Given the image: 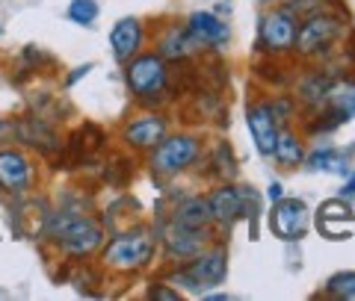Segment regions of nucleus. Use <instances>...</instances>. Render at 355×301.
I'll return each mask as SVG.
<instances>
[{
  "label": "nucleus",
  "instance_id": "c756f323",
  "mask_svg": "<svg viewBox=\"0 0 355 301\" xmlns=\"http://www.w3.org/2000/svg\"><path fill=\"white\" fill-rule=\"evenodd\" d=\"M92 69H95V65H92V62H86V65H80V69H74V71H71L69 77H65V86H74L77 80H80V77H86V74H89V71H92Z\"/></svg>",
  "mask_w": 355,
  "mask_h": 301
},
{
  "label": "nucleus",
  "instance_id": "423d86ee",
  "mask_svg": "<svg viewBox=\"0 0 355 301\" xmlns=\"http://www.w3.org/2000/svg\"><path fill=\"white\" fill-rule=\"evenodd\" d=\"M202 157L205 148L196 133H166V139L157 148L148 151V169L154 177L172 181V177L190 172Z\"/></svg>",
  "mask_w": 355,
  "mask_h": 301
},
{
  "label": "nucleus",
  "instance_id": "b1692460",
  "mask_svg": "<svg viewBox=\"0 0 355 301\" xmlns=\"http://www.w3.org/2000/svg\"><path fill=\"white\" fill-rule=\"evenodd\" d=\"M305 165L311 172H331V174H347V157L335 148H323L314 154H305Z\"/></svg>",
  "mask_w": 355,
  "mask_h": 301
},
{
  "label": "nucleus",
  "instance_id": "aec40b11",
  "mask_svg": "<svg viewBox=\"0 0 355 301\" xmlns=\"http://www.w3.org/2000/svg\"><path fill=\"white\" fill-rule=\"evenodd\" d=\"M166 221L184 225V228H214V216H210V207H207L205 195H190V198L178 201Z\"/></svg>",
  "mask_w": 355,
  "mask_h": 301
},
{
  "label": "nucleus",
  "instance_id": "2eb2a0df",
  "mask_svg": "<svg viewBox=\"0 0 355 301\" xmlns=\"http://www.w3.org/2000/svg\"><path fill=\"white\" fill-rule=\"evenodd\" d=\"M157 53L169 65L172 62L175 65H187V62H193V60L202 57L205 48L190 36L187 24H169L163 30V36L157 39Z\"/></svg>",
  "mask_w": 355,
  "mask_h": 301
},
{
  "label": "nucleus",
  "instance_id": "cd10ccee",
  "mask_svg": "<svg viewBox=\"0 0 355 301\" xmlns=\"http://www.w3.org/2000/svg\"><path fill=\"white\" fill-rule=\"evenodd\" d=\"M148 298H157V301H178L181 293H178V286H172L169 281H157L148 286Z\"/></svg>",
  "mask_w": 355,
  "mask_h": 301
},
{
  "label": "nucleus",
  "instance_id": "39448f33",
  "mask_svg": "<svg viewBox=\"0 0 355 301\" xmlns=\"http://www.w3.org/2000/svg\"><path fill=\"white\" fill-rule=\"evenodd\" d=\"M225 277H228V254L219 242H214L205 251H198L196 257L175 263V269L169 272L166 281L172 286L187 289L193 295H205L207 289L225 284Z\"/></svg>",
  "mask_w": 355,
  "mask_h": 301
},
{
  "label": "nucleus",
  "instance_id": "20e7f679",
  "mask_svg": "<svg viewBox=\"0 0 355 301\" xmlns=\"http://www.w3.org/2000/svg\"><path fill=\"white\" fill-rule=\"evenodd\" d=\"M347 36V21L338 12H314L299 18V30H296V44H293V57L308 60V62H320L329 53L338 51V44Z\"/></svg>",
  "mask_w": 355,
  "mask_h": 301
},
{
  "label": "nucleus",
  "instance_id": "f3484780",
  "mask_svg": "<svg viewBox=\"0 0 355 301\" xmlns=\"http://www.w3.org/2000/svg\"><path fill=\"white\" fill-rule=\"evenodd\" d=\"M187 30H190V36L202 44V48L207 51H219L222 44H228L231 39V30L222 18H216L214 12H193L190 18H187Z\"/></svg>",
  "mask_w": 355,
  "mask_h": 301
},
{
  "label": "nucleus",
  "instance_id": "393cba45",
  "mask_svg": "<svg viewBox=\"0 0 355 301\" xmlns=\"http://www.w3.org/2000/svg\"><path fill=\"white\" fill-rule=\"evenodd\" d=\"M323 298L335 301H355V272H338L331 275L323 286Z\"/></svg>",
  "mask_w": 355,
  "mask_h": 301
},
{
  "label": "nucleus",
  "instance_id": "72a5a7b5",
  "mask_svg": "<svg viewBox=\"0 0 355 301\" xmlns=\"http://www.w3.org/2000/svg\"><path fill=\"white\" fill-rule=\"evenodd\" d=\"M0 36H3V27H0Z\"/></svg>",
  "mask_w": 355,
  "mask_h": 301
},
{
  "label": "nucleus",
  "instance_id": "5701e85b",
  "mask_svg": "<svg viewBox=\"0 0 355 301\" xmlns=\"http://www.w3.org/2000/svg\"><path fill=\"white\" fill-rule=\"evenodd\" d=\"M207 174L219 183H231L237 177V157L228 142H214L207 157Z\"/></svg>",
  "mask_w": 355,
  "mask_h": 301
},
{
  "label": "nucleus",
  "instance_id": "dca6fc26",
  "mask_svg": "<svg viewBox=\"0 0 355 301\" xmlns=\"http://www.w3.org/2000/svg\"><path fill=\"white\" fill-rule=\"evenodd\" d=\"M146 44V24L139 18H119L113 30H110V48H113L116 62H130Z\"/></svg>",
  "mask_w": 355,
  "mask_h": 301
},
{
  "label": "nucleus",
  "instance_id": "473e14b6",
  "mask_svg": "<svg viewBox=\"0 0 355 301\" xmlns=\"http://www.w3.org/2000/svg\"><path fill=\"white\" fill-rule=\"evenodd\" d=\"M263 6H272V3H282V0H261Z\"/></svg>",
  "mask_w": 355,
  "mask_h": 301
},
{
  "label": "nucleus",
  "instance_id": "c85d7f7f",
  "mask_svg": "<svg viewBox=\"0 0 355 301\" xmlns=\"http://www.w3.org/2000/svg\"><path fill=\"white\" fill-rule=\"evenodd\" d=\"M15 142V118H0V148Z\"/></svg>",
  "mask_w": 355,
  "mask_h": 301
},
{
  "label": "nucleus",
  "instance_id": "6ab92c4d",
  "mask_svg": "<svg viewBox=\"0 0 355 301\" xmlns=\"http://www.w3.org/2000/svg\"><path fill=\"white\" fill-rule=\"evenodd\" d=\"M104 148H107V133L98 127V125H92V121H86V125H80L69 136V142H65L62 151L71 154V157L83 165V160L95 157V154H101Z\"/></svg>",
  "mask_w": 355,
  "mask_h": 301
},
{
  "label": "nucleus",
  "instance_id": "a211bd4d",
  "mask_svg": "<svg viewBox=\"0 0 355 301\" xmlns=\"http://www.w3.org/2000/svg\"><path fill=\"white\" fill-rule=\"evenodd\" d=\"M352 207L343 198H331L320 204V216H317V228L323 230V237L329 239H347L349 237V225H352Z\"/></svg>",
  "mask_w": 355,
  "mask_h": 301
},
{
  "label": "nucleus",
  "instance_id": "4be33fe9",
  "mask_svg": "<svg viewBox=\"0 0 355 301\" xmlns=\"http://www.w3.org/2000/svg\"><path fill=\"white\" fill-rule=\"evenodd\" d=\"M326 107L335 109L343 121H349L355 116V80L352 77H340V80L331 77L329 92H326Z\"/></svg>",
  "mask_w": 355,
  "mask_h": 301
},
{
  "label": "nucleus",
  "instance_id": "0eeeda50",
  "mask_svg": "<svg viewBox=\"0 0 355 301\" xmlns=\"http://www.w3.org/2000/svg\"><path fill=\"white\" fill-rule=\"evenodd\" d=\"M207 198V207H210V216H214V225L216 228H231L234 221L240 219H258V195H254L252 186H234V183H219L216 189H210Z\"/></svg>",
  "mask_w": 355,
  "mask_h": 301
},
{
  "label": "nucleus",
  "instance_id": "9b49d317",
  "mask_svg": "<svg viewBox=\"0 0 355 301\" xmlns=\"http://www.w3.org/2000/svg\"><path fill=\"white\" fill-rule=\"evenodd\" d=\"M15 142L24 148L36 151L39 157H57L62 154L65 142L60 136V130L53 127V121L42 116H21L15 118Z\"/></svg>",
  "mask_w": 355,
  "mask_h": 301
},
{
  "label": "nucleus",
  "instance_id": "412c9836",
  "mask_svg": "<svg viewBox=\"0 0 355 301\" xmlns=\"http://www.w3.org/2000/svg\"><path fill=\"white\" fill-rule=\"evenodd\" d=\"M275 163L282 165V169H296V165L305 163V142L302 136L293 130V127H282L279 130V142H275V151H272Z\"/></svg>",
  "mask_w": 355,
  "mask_h": 301
},
{
  "label": "nucleus",
  "instance_id": "1a4fd4ad",
  "mask_svg": "<svg viewBox=\"0 0 355 301\" xmlns=\"http://www.w3.org/2000/svg\"><path fill=\"white\" fill-rule=\"evenodd\" d=\"M157 237H160L163 257L169 263H184L216 242L210 228H184V225H172V221L157 228Z\"/></svg>",
  "mask_w": 355,
  "mask_h": 301
},
{
  "label": "nucleus",
  "instance_id": "f03ea898",
  "mask_svg": "<svg viewBox=\"0 0 355 301\" xmlns=\"http://www.w3.org/2000/svg\"><path fill=\"white\" fill-rule=\"evenodd\" d=\"M157 248H160L157 228L154 230L146 225L128 228L121 233H113V237L101 245V266L107 272H116V275L142 272L154 263Z\"/></svg>",
  "mask_w": 355,
  "mask_h": 301
},
{
  "label": "nucleus",
  "instance_id": "2f4dec72",
  "mask_svg": "<svg viewBox=\"0 0 355 301\" xmlns=\"http://www.w3.org/2000/svg\"><path fill=\"white\" fill-rule=\"evenodd\" d=\"M343 195H355V172H352V177L347 181V186H343Z\"/></svg>",
  "mask_w": 355,
  "mask_h": 301
},
{
  "label": "nucleus",
  "instance_id": "f257e3e1",
  "mask_svg": "<svg viewBox=\"0 0 355 301\" xmlns=\"http://www.w3.org/2000/svg\"><path fill=\"white\" fill-rule=\"evenodd\" d=\"M42 239L51 242L65 257L86 260L101 251V245L107 242V230L101 221L83 213L80 207H60L44 216Z\"/></svg>",
  "mask_w": 355,
  "mask_h": 301
},
{
  "label": "nucleus",
  "instance_id": "a878e982",
  "mask_svg": "<svg viewBox=\"0 0 355 301\" xmlns=\"http://www.w3.org/2000/svg\"><path fill=\"white\" fill-rule=\"evenodd\" d=\"M69 18L74 21V24L89 27L98 18V3L95 0H71L69 3Z\"/></svg>",
  "mask_w": 355,
  "mask_h": 301
},
{
  "label": "nucleus",
  "instance_id": "ddd939ff",
  "mask_svg": "<svg viewBox=\"0 0 355 301\" xmlns=\"http://www.w3.org/2000/svg\"><path fill=\"white\" fill-rule=\"evenodd\" d=\"M311 228V213L302 198H279L270 213V230L282 242H299Z\"/></svg>",
  "mask_w": 355,
  "mask_h": 301
},
{
  "label": "nucleus",
  "instance_id": "f8f14e48",
  "mask_svg": "<svg viewBox=\"0 0 355 301\" xmlns=\"http://www.w3.org/2000/svg\"><path fill=\"white\" fill-rule=\"evenodd\" d=\"M33 183H36V165H33L30 154H24L21 148L12 145H3L0 148V189L6 195H27Z\"/></svg>",
  "mask_w": 355,
  "mask_h": 301
},
{
  "label": "nucleus",
  "instance_id": "6e6552de",
  "mask_svg": "<svg viewBox=\"0 0 355 301\" xmlns=\"http://www.w3.org/2000/svg\"><path fill=\"white\" fill-rule=\"evenodd\" d=\"M296 30L299 18L287 6H272L270 12H263L261 30H258V48L263 57L272 60H287L293 57V44H296Z\"/></svg>",
  "mask_w": 355,
  "mask_h": 301
},
{
  "label": "nucleus",
  "instance_id": "7c9ffc66",
  "mask_svg": "<svg viewBox=\"0 0 355 301\" xmlns=\"http://www.w3.org/2000/svg\"><path fill=\"white\" fill-rule=\"evenodd\" d=\"M266 198H270L272 204H275L279 198H284V186H282L279 181H272V183H270V189H266Z\"/></svg>",
  "mask_w": 355,
  "mask_h": 301
},
{
  "label": "nucleus",
  "instance_id": "7ed1b4c3",
  "mask_svg": "<svg viewBox=\"0 0 355 301\" xmlns=\"http://www.w3.org/2000/svg\"><path fill=\"white\" fill-rule=\"evenodd\" d=\"M125 83L130 89L133 100L146 109H160L175 98L172 89V69L157 51L137 53L130 62H125Z\"/></svg>",
  "mask_w": 355,
  "mask_h": 301
},
{
  "label": "nucleus",
  "instance_id": "9d476101",
  "mask_svg": "<svg viewBox=\"0 0 355 301\" xmlns=\"http://www.w3.org/2000/svg\"><path fill=\"white\" fill-rule=\"evenodd\" d=\"M169 133V116L160 113V109H148L137 118H130L125 127H121V145L128 151H139V154H148L151 148L166 139Z\"/></svg>",
  "mask_w": 355,
  "mask_h": 301
},
{
  "label": "nucleus",
  "instance_id": "4468645a",
  "mask_svg": "<svg viewBox=\"0 0 355 301\" xmlns=\"http://www.w3.org/2000/svg\"><path fill=\"white\" fill-rule=\"evenodd\" d=\"M246 127L252 133V142H254V148H258L261 157H272L282 125L275 121L272 109H270V100H266V98L254 100V104L246 107Z\"/></svg>",
  "mask_w": 355,
  "mask_h": 301
},
{
  "label": "nucleus",
  "instance_id": "bb28decb",
  "mask_svg": "<svg viewBox=\"0 0 355 301\" xmlns=\"http://www.w3.org/2000/svg\"><path fill=\"white\" fill-rule=\"evenodd\" d=\"M284 6L291 9L296 18H305V15H314V12L329 9V0H284Z\"/></svg>",
  "mask_w": 355,
  "mask_h": 301
}]
</instances>
